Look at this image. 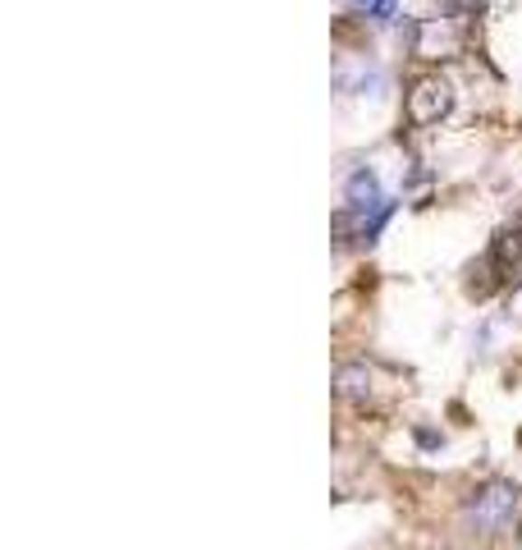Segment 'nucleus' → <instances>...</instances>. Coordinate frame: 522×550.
Segmentation results:
<instances>
[{
    "instance_id": "nucleus-7",
    "label": "nucleus",
    "mask_w": 522,
    "mask_h": 550,
    "mask_svg": "<svg viewBox=\"0 0 522 550\" xmlns=\"http://www.w3.org/2000/svg\"><path fill=\"white\" fill-rule=\"evenodd\" d=\"M357 10H362L366 19H381V24H390V19L399 14L394 0H357Z\"/></svg>"
},
{
    "instance_id": "nucleus-4",
    "label": "nucleus",
    "mask_w": 522,
    "mask_h": 550,
    "mask_svg": "<svg viewBox=\"0 0 522 550\" xmlns=\"http://www.w3.org/2000/svg\"><path fill=\"white\" fill-rule=\"evenodd\" d=\"M413 51H417L422 60H444V55H454V51H459V37H454L450 19H426V24L417 28Z\"/></svg>"
},
{
    "instance_id": "nucleus-3",
    "label": "nucleus",
    "mask_w": 522,
    "mask_h": 550,
    "mask_svg": "<svg viewBox=\"0 0 522 550\" xmlns=\"http://www.w3.org/2000/svg\"><path fill=\"white\" fill-rule=\"evenodd\" d=\"M344 202H348L353 216L366 221V212H381L390 197L381 193V179H376V175H371V170H357V175L348 179V188H344Z\"/></svg>"
},
{
    "instance_id": "nucleus-5",
    "label": "nucleus",
    "mask_w": 522,
    "mask_h": 550,
    "mask_svg": "<svg viewBox=\"0 0 522 550\" xmlns=\"http://www.w3.org/2000/svg\"><path fill=\"white\" fill-rule=\"evenodd\" d=\"M495 261H499V270H522V225H513L495 239Z\"/></svg>"
},
{
    "instance_id": "nucleus-6",
    "label": "nucleus",
    "mask_w": 522,
    "mask_h": 550,
    "mask_svg": "<svg viewBox=\"0 0 522 550\" xmlns=\"http://www.w3.org/2000/svg\"><path fill=\"white\" fill-rule=\"evenodd\" d=\"M335 381H339V399H366V390H371V372L366 367H344Z\"/></svg>"
},
{
    "instance_id": "nucleus-1",
    "label": "nucleus",
    "mask_w": 522,
    "mask_h": 550,
    "mask_svg": "<svg viewBox=\"0 0 522 550\" xmlns=\"http://www.w3.org/2000/svg\"><path fill=\"white\" fill-rule=\"evenodd\" d=\"M454 110V88L444 83L440 74H426V79H417L413 88H408V119L413 124H440L444 115Z\"/></svg>"
},
{
    "instance_id": "nucleus-2",
    "label": "nucleus",
    "mask_w": 522,
    "mask_h": 550,
    "mask_svg": "<svg viewBox=\"0 0 522 550\" xmlns=\"http://www.w3.org/2000/svg\"><path fill=\"white\" fill-rule=\"evenodd\" d=\"M513 509H517V491L504 487V481H490V487L472 491V500H468V518H472L481 532L504 527V523L513 518Z\"/></svg>"
}]
</instances>
